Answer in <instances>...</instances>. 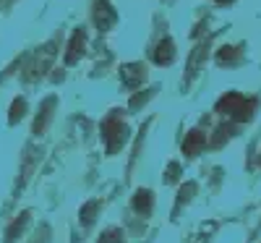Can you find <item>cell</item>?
Segmentation results:
<instances>
[{
    "mask_svg": "<svg viewBox=\"0 0 261 243\" xmlns=\"http://www.w3.org/2000/svg\"><path fill=\"white\" fill-rule=\"evenodd\" d=\"M94 18H97L99 29L110 27L113 21H115V11H113V6L107 3V0H97V6H94Z\"/></svg>",
    "mask_w": 261,
    "mask_h": 243,
    "instance_id": "cell-3",
    "label": "cell"
},
{
    "mask_svg": "<svg viewBox=\"0 0 261 243\" xmlns=\"http://www.w3.org/2000/svg\"><path fill=\"white\" fill-rule=\"evenodd\" d=\"M217 3H232V0H217Z\"/></svg>",
    "mask_w": 261,
    "mask_h": 243,
    "instance_id": "cell-13",
    "label": "cell"
},
{
    "mask_svg": "<svg viewBox=\"0 0 261 243\" xmlns=\"http://www.w3.org/2000/svg\"><path fill=\"white\" fill-rule=\"evenodd\" d=\"M102 131H105V139H107V149L110 152H115L123 141H125V126L118 120V118H110L105 126H102Z\"/></svg>",
    "mask_w": 261,
    "mask_h": 243,
    "instance_id": "cell-2",
    "label": "cell"
},
{
    "mask_svg": "<svg viewBox=\"0 0 261 243\" xmlns=\"http://www.w3.org/2000/svg\"><path fill=\"white\" fill-rule=\"evenodd\" d=\"M94 207H97L94 202H92V204H86V207H84V223H92V220H94V217H92V212H94Z\"/></svg>",
    "mask_w": 261,
    "mask_h": 243,
    "instance_id": "cell-12",
    "label": "cell"
},
{
    "mask_svg": "<svg viewBox=\"0 0 261 243\" xmlns=\"http://www.w3.org/2000/svg\"><path fill=\"white\" fill-rule=\"evenodd\" d=\"M84 55V32H76L71 45H68V55H65V63H76Z\"/></svg>",
    "mask_w": 261,
    "mask_h": 243,
    "instance_id": "cell-6",
    "label": "cell"
},
{
    "mask_svg": "<svg viewBox=\"0 0 261 243\" xmlns=\"http://www.w3.org/2000/svg\"><path fill=\"white\" fill-rule=\"evenodd\" d=\"M172 60H175V47H172V42L170 39H162L157 50H154V63L160 65H170Z\"/></svg>",
    "mask_w": 261,
    "mask_h": 243,
    "instance_id": "cell-4",
    "label": "cell"
},
{
    "mask_svg": "<svg viewBox=\"0 0 261 243\" xmlns=\"http://www.w3.org/2000/svg\"><path fill=\"white\" fill-rule=\"evenodd\" d=\"M21 115H24V100L13 102V107H11V123H16Z\"/></svg>",
    "mask_w": 261,
    "mask_h": 243,
    "instance_id": "cell-11",
    "label": "cell"
},
{
    "mask_svg": "<svg viewBox=\"0 0 261 243\" xmlns=\"http://www.w3.org/2000/svg\"><path fill=\"white\" fill-rule=\"evenodd\" d=\"M201 147H204V134H201V131H191L188 139L183 141V152L186 154H196Z\"/></svg>",
    "mask_w": 261,
    "mask_h": 243,
    "instance_id": "cell-7",
    "label": "cell"
},
{
    "mask_svg": "<svg viewBox=\"0 0 261 243\" xmlns=\"http://www.w3.org/2000/svg\"><path fill=\"white\" fill-rule=\"evenodd\" d=\"M217 60L225 63V65H232V63L241 60V50H238V47H222L220 55H217Z\"/></svg>",
    "mask_w": 261,
    "mask_h": 243,
    "instance_id": "cell-9",
    "label": "cell"
},
{
    "mask_svg": "<svg viewBox=\"0 0 261 243\" xmlns=\"http://www.w3.org/2000/svg\"><path fill=\"white\" fill-rule=\"evenodd\" d=\"M134 207H136V212L149 214V212H151V191H136V196H134Z\"/></svg>",
    "mask_w": 261,
    "mask_h": 243,
    "instance_id": "cell-8",
    "label": "cell"
},
{
    "mask_svg": "<svg viewBox=\"0 0 261 243\" xmlns=\"http://www.w3.org/2000/svg\"><path fill=\"white\" fill-rule=\"evenodd\" d=\"M144 65H125V68L120 71V79H123V84L125 86H136V84H141L144 81Z\"/></svg>",
    "mask_w": 261,
    "mask_h": 243,
    "instance_id": "cell-5",
    "label": "cell"
},
{
    "mask_svg": "<svg viewBox=\"0 0 261 243\" xmlns=\"http://www.w3.org/2000/svg\"><path fill=\"white\" fill-rule=\"evenodd\" d=\"M99 243H123V233L113 228V230H107V233L99 238Z\"/></svg>",
    "mask_w": 261,
    "mask_h": 243,
    "instance_id": "cell-10",
    "label": "cell"
},
{
    "mask_svg": "<svg viewBox=\"0 0 261 243\" xmlns=\"http://www.w3.org/2000/svg\"><path fill=\"white\" fill-rule=\"evenodd\" d=\"M217 110H220V113L232 115L235 120H251L253 110H256V102L253 100H246L241 94H227V97H222L220 102H217Z\"/></svg>",
    "mask_w": 261,
    "mask_h": 243,
    "instance_id": "cell-1",
    "label": "cell"
}]
</instances>
